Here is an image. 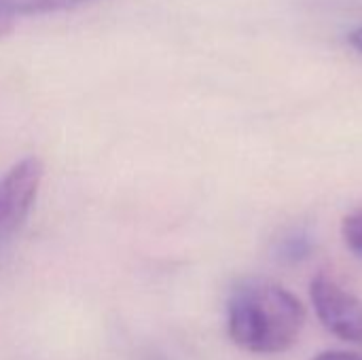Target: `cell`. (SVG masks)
I'll use <instances>...</instances> for the list:
<instances>
[{
    "label": "cell",
    "instance_id": "cell-5",
    "mask_svg": "<svg viewBox=\"0 0 362 360\" xmlns=\"http://www.w3.org/2000/svg\"><path fill=\"white\" fill-rule=\"evenodd\" d=\"M341 236L346 246L362 259V208L352 210L341 223Z\"/></svg>",
    "mask_w": 362,
    "mask_h": 360
},
{
    "label": "cell",
    "instance_id": "cell-3",
    "mask_svg": "<svg viewBox=\"0 0 362 360\" xmlns=\"http://www.w3.org/2000/svg\"><path fill=\"white\" fill-rule=\"evenodd\" d=\"M310 297L327 331L341 342L362 344V303L358 297L327 274H318L312 280Z\"/></svg>",
    "mask_w": 362,
    "mask_h": 360
},
{
    "label": "cell",
    "instance_id": "cell-7",
    "mask_svg": "<svg viewBox=\"0 0 362 360\" xmlns=\"http://www.w3.org/2000/svg\"><path fill=\"white\" fill-rule=\"evenodd\" d=\"M314 360H362V356L352 354V352H325Z\"/></svg>",
    "mask_w": 362,
    "mask_h": 360
},
{
    "label": "cell",
    "instance_id": "cell-9",
    "mask_svg": "<svg viewBox=\"0 0 362 360\" xmlns=\"http://www.w3.org/2000/svg\"><path fill=\"white\" fill-rule=\"evenodd\" d=\"M350 42H352V47H354V49H358V51L362 53V25L361 28H356V30L350 34Z\"/></svg>",
    "mask_w": 362,
    "mask_h": 360
},
{
    "label": "cell",
    "instance_id": "cell-6",
    "mask_svg": "<svg viewBox=\"0 0 362 360\" xmlns=\"http://www.w3.org/2000/svg\"><path fill=\"white\" fill-rule=\"evenodd\" d=\"M310 248H312V242L305 231H293L280 242V255L291 261L303 259L310 252Z\"/></svg>",
    "mask_w": 362,
    "mask_h": 360
},
{
    "label": "cell",
    "instance_id": "cell-2",
    "mask_svg": "<svg viewBox=\"0 0 362 360\" xmlns=\"http://www.w3.org/2000/svg\"><path fill=\"white\" fill-rule=\"evenodd\" d=\"M42 163L36 157H23L0 176V248L28 221L42 185Z\"/></svg>",
    "mask_w": 362,
    "mask_h": 360
},
{
    "label": "cell",
    "instance_id": "cell-4",
    "mask_svg": "<svg viewBox=\"0 0 362 360\" xmlns=\"http://www.w3.org/2000/svg\"><path fill=\"white\" fill-rule=\"evenodd\" d=\"M95 0H0V13L8 17L17 15H47L78 8L83 4H91Z\"/></svg>",
    "mask_w": 362,
    "mask_h": 360
},
{
    "label": "cell",
    "instance_id": "cell-8",
    "mask_svg": "<svg viewBox=\"0 0 362 360\" xmlns=\"http://www.w3.org/2000/svg\"><path fill=\"white\" fill-rule=\"evenodd\" d=\"M11 30H13V17L0 13V38H2L4 34H8Z\"/></svg>",
    "mask_w": 362,
    "mask_h": 360
},
{
    "label": "cell",
    "instance_id": "cell-1",
    "mask_svg": "<svg viewBox=\"0 0 362 360\" xmlns=\"http://www.w3.org/2000/svg\"><path fill=\"white\" fill-rule=\"evenodd\" d=\"M303 303L286 289L248 280L240 284L227 306L231 342L250 354H280L299 339L305 327Z\"/></svg>",
    "mask_w": 362,
    "mask_h": 360
}]
</instances>
